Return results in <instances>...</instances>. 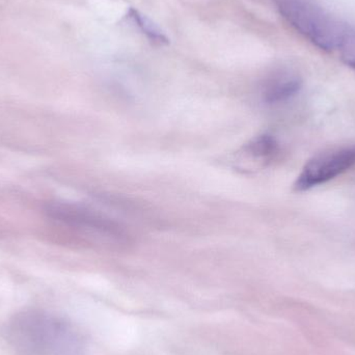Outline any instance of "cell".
Returning <instances> with one entry per match:
<instances>
[{"label":"cell","instance_id":"4","mask_svg":"<svg viewBox=\"0 0 355 355\" xmlns=\"http://www.w3.org/2000/svg\"><path fill=\"white\" fill-rule=\"evenodd\" d=\"M355 164V146L339 148L315 156L306 162L294 184L296 191H306L335 179Z\"/></svg>","mask_w":355,"mask_h":355},{"label":"cell","instance_id":"7","mask_svg":"<svg viewBox=\"0 0 355 355\" xmlns=\"http://www.w3.org/2000/svg\"><path fill=\"white\" fill-rule=\"evenodd\" d=\"M129 18L133 21L135 25L141 29L144 35H147L148 39L151 40L154 43L159 45H166L168 44V37L166 33L145 15L139 12L135 8H130L128 12Z\"/></svg>","mask_w":355,"mask_h":355},{"label":"cell","instance_id":"3","mask_svg":"<svg viewBox=\"0 0 355 355\" xmlns=\"http://www.w3.org/2000/svg\"><path fill=\"white\" fill-rule=\"evenodd\" d=\"M50 218L68 227L105 238L116 244L127 241L124 227L110 217L80 204L68 202H51L45 208Z\"/></svg>","mask_w":355,"mask_h":355},{"label":"cell","instance_id":"5","mask_svg":"<svg viewBox=\"0 0 355 355\" xmlns=\"http://www.w3.org/2000/svg\"><path fill=\"white\" fill-rule=\"evenodd\" d=\"M302 80L292 70H279L269 77L263 89V98L268 104L282 103L293 98L302 89Z\"/></svg>","mask_w":355,"mask_h":355},{"label":"cell","instance_id":"1","mask_svg":"<svg viewBox=\"0 0 355 355\" xmlns=\"http://www.w3.org/2000/svg\"><path fill=\"white\" fill-rule=\"evenodd\" d=\"M1 334L19 355H83L87 349L85 337L73 323L40 309L12 315Z\"/></svg>","mask_w":355,"mask_h":355},{"label":"cell","instance_id":"2","mask_svg":"<svg viewBox=\"0 0 355 355\" xmlns=\"http://www.w3.org/2000/svg\"><path fill=\"white\" fill-rule=\"evenodd\" d=\"M281 16L311 43L324 51L338 49L346 25L313 0H275Z\"/></svg>","mask_w":355,"mask_h":355},{"label":"cell","instance_id":"6","mask_svg":"<svg viewBox=\"0 0 355 355\" xmlns=\"http://www.w3.org/2000/svg\"><path fill=\"white\" fill-rule=\"evenodd\" d=\"M244 153L254 159H270L277 152V141L269 135H262L252 139L248 145L244 146Z\"/></svg>","mask_w":355,"mask_h":355},{"label":"cell","instance_id":"8","mask_svg":"<svg viewBox=\"0 0 355 355\" xmlns=\"http://www.w3.org/2000/svg\"><path fill=\"white\" fill-rule=\"evenodd\" d=\"M337 50L342 60L355 71V28L346 26Z\"/></svg>","mask_w":355,"mask_h":355}]
</instances>
